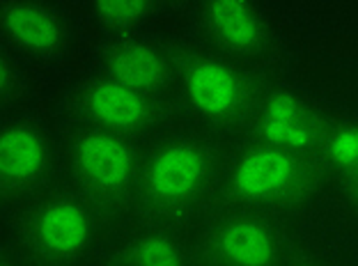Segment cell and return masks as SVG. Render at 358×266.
<instances>
[{
    "instance_id": "9a60e30c",
    "label": "cell",
    "mask_w": 358,
    "mask_h": 266,
    "mask_svg": "<svg viewBox=\"0 0 358 266\" xmlns=\"http://www.w3.org/2000/svg\"><path fill=\"white\" fill-rule=\"evenodd\" d=\"M159 0H87V12L108 35L143 32L157 14Z\"/></svg>"
},
{
    "instance_id": "ac0fdd59",
    "label": "cell",
    "mask_w": 358,
    "mask_h": 266,
    "mask_svg": "<svg viewBox=\"0 0 358 266\" xmlns=\"http://www.w3.org/2000/svg\"><path fill=\"white\" fill-rule=\"evenodd\" d=\"M0 266H26L12 248H0Z\"/></svg>"
},
{
    "instance_id": "30bf717a",
    "label": "cell",
    "mask_w": 358,
    "mask_h": 266,
    "mask_svg": "<svg viewBox=\"0 0 358 266\" xmlns=\"http://www.w3.org/2000/svg\"><path fill=\"white\" fill-rule=\"evenodd\" d=\"M0 44L30 60H60L76 46V26L58 0H0Z\"/></svg>"
},
{
    "instance_id": "9c48e42d",
    "label": "cell",
    "mask_w": 358,
    "mask_h": 266,
    "mask_svg": "<svg viewBox=\"0 0 358 266\" xmlns=\"http://www.w3.org/2000/svg\"><path fill=\"white\" fill-rule=\"evenodd\" d=\"M329 115L313 99L292 87L259 90L255 108L248 117V140L317 158L327 133Z\"/></svg>"
},
{
    "instance_id": "8992f818",
    "label": "cell",
    "mask_w": 358,
    "mask_h": 266,
    "mask_svg": "<svg viewBox=\"0 0 358 266\" xmlns=\"http://www.w3.org/2000/svg\"><path fill=\"white\" fill-rule=\"evenodd\" d=\"M58 175L60 133L32 115H12L0 122V207H23L51 189Z\"/></svg>"
},
{
    "instance_id": "6da1fadb",
    "label": "cell",
    "mask_w": 358,
    "mask_h": 266,
    "mask_svg": "<svg viewBox=\"0 0 358 266\" xmlns=\"http://www.w3.org/2000/svg\"><path fill=\"white\" fill-rule=\"evenodd\" d=\"M106 219L83 193L53 184L16 209L12 251L26 266H87L108 241Z\"/></svg>"
},
{
    "instance_id": "7c38bea8",
    "label": "cell",
    "mask_w": 358,
    "mask_h": 266,
    "mask_svg": "<svg viewBox=\"0 0 358 266\" xmlns=\"http://www.w3.org/2000/svg\"><path fill=\"white\" fill-rule=\"evenodd\" d=\"M94 71L138 92L166 96L177 83V53L143 32L113 35L96 53Z\"/></svg>"
},
{
    "instance_id": "e0dca14e",
    "label": "cell",
    "mask_w": 358,
    "mask_h": 266,
    "mask_svg": "<svg viewBox=\"0 0 358 266\" xmlns=\"http://www.w3.org/2000/svg\"><path fill=\"white\" fill-rule=\"evenodd\" d=\"M287 266H338V264L324 253H303V255L296 253Z\"/></svg>"
},
{
    "instance_id": "5b68a950",
    "label": "cell",
    "mask_w": 358,
    "mask_h": 266,
    "mask_svg": "<svg viewBox=\"0 0 358 266\" xmlns=\"http://www.w3.org/2000/svg\"><path fill=\"white\" fill-rule=\"evenodd\" d=\"M175 87L195 117L218 128L246 124L259 96L246 64L214 48L177 55Z\"/></svg>"
},
{
    "instance_id": "5bb4252c",
    "label": "cell",
    "mask_w": 358,
    "mask_h": 266,
    "mask_svg": "<svg viewBox=\"0 0 358 266\" xmlns=\"http://www.w3.org/2000/svg\"><path fill=\"white\" fill-rule=\"evenodd\" d=\"M317 163L324 182L336 189L338 205L358 216V115L329 117Z\"/></svg>"
},
{
    "instance_id": "3957f363",
    "label": "cell",
    "mask_w": 358,
    "mask_h": 266,
    "mask_svg": "<svg viewBox=\"0 0 358 266\" xmlns=\"http://www.w3.org/2000/svg\"><path fill=\"white\" fill-rule=\"evenodd\" d=\"M221 193L232 207L268 216L296 214L327 189L317 158L246 140L223 161Z\"/></svg>"
},
{
    "instance_id": "ba28073f",
    "label": "cell",
    "mask_w": 358,
    "mask_h": 266,
    "mask_svg": "<svg viewBox=\"0 0 358 266\" xmlns=\"http://www.w3.org/2000/svg\"><path fill=\"white\" fill-rule=\"evenodd\" d=\"M67 103L76 124H87L138 142L159 133L166 119L161 96L138 92L96 71L71 87Z\"/></svg>"
},
{
    "instance_id": "4fadbf2b",
    "label": "cell",
    "mask_w": 358,
    "mask_h": 266,
    "mask_svg": "<svg viewBox=\"0 0 358 266\" xmlns=\"http://www.w3.org/2000/svg\"><path fill=\"white\" fill-rule=\"evenodd\" d=\"M106 266H202L198 246L166 223H136L108 237Z\"/></svg>"
},
{
    "instance_id": "52a82bcc",
    "label": "cell",
    "mask_w": 358,
    "mask_h": 266,
    "mask_svg": "<svg viewBox=\"0 0 358 266\" xmlns=\"http://www.w3.org/2000/svg\"><path fill=\"white\" fill-rule=\"evenodd\" d=\"M195 246L202 266H287L294 257L273 216L241 207L218 214Z\"/></svg>"
},
{
    "instance_id": "2e32d148",
    "label": "cell",
    "mask_w": 358,
    "mask_h": 266,
    "mask_svg": "<svg viewBox=\"0 0 358 266\" xmlns=\"http://www.w3.org/2000/svg\"><path fill=\"white\" fill-rule=\"evenodd\" d=\"M26 90V69L23 58L12 48L0 44V112L12 108Z\"/></svg>"
},
{
    "instance_id": "277c9868",
    "label": "cell",
    "mask_w": 358,
    "mask_h": 266,
    "mask_svg": "<svg viewBox=\"0 0 358 266\" xmlns=\"http://www.w3.org/2000/svg\"><path fill=\"white\" fill-rule=\"evenodd\" d=\"M60 147L64 184L83 193L108 219L134 212L141 142L74 122L60 133Z\"/></svg>"
},
{
    "instance_id": "7a4b0ae2",
    "label": "cell",
    "mask_w": 358,
    "mask_h": 266,
    "mask_svg": "<svg viewBox=\"0 0 358 266\" xmlns=\"http://www.w3.org/2000/svg\"><path fill=\"white\" fill-rule=\"evenodd\" d=\"M223 161L214 145L195 135L154 140L143 149L134 212L166 225L189 221L221 186Z\"/></svg>"
},
{
    "instance_id": "8fae6325",
    "label": "cell",
    "mask_w": 358,
    "mask_h": 266,
    "mask_svg": "<svg viewBox=\"0 0 358 266\" xmlns=\"http://www.w3.org/2000/svg\"><path fill=\"white\" fill-rule=\"evenodd\" d=\"M198 19L211 48L225 58L248 67L271 53V21L257 0H200Z\"/></svg>"
}]
</instances>
